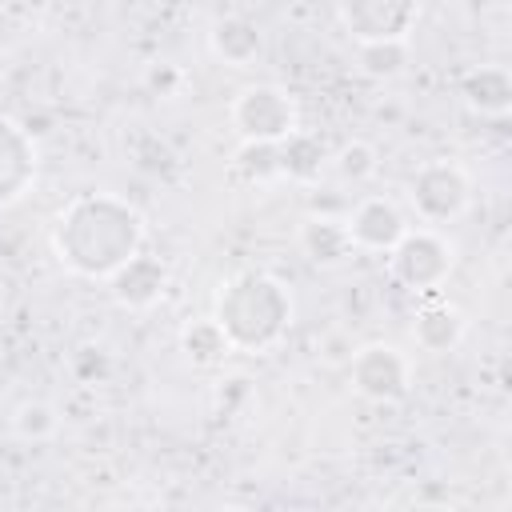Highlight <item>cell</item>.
<instances>
[{
    "label": "cell",
    "mask_w": 512,
    "mask_h": 512,
    "mask_svg": "<svg viewBox=\"0 0 512 512\" xmlns=\"http://www.w3.org/2000/svg\"><path fill=\"white\" fill-rule=\"evenodd\" d=\"M344 224H348L352 248H372V252H388V248H396V240L408 232L400 208H396L392 200H380V196L360 200Z\"/></svg>",
    "instance_id": "cell-8"
},
{
    "label": "cell",
    "mask_w": 512,
    "mask_h": 512,
    "mask_svg": "<svg viewBox=\"0 0 512 512\" xmlns=\"http://www.w3.org/2000/svg\"><path fill=\"white\" fill-rule=\"evenodd\" d=\"M212 52H216L224 64H232V68L252 64L256 52H260V32H256V24L244 20V16H224V20H216V28H212Z\"/></svg>",
    "instance_id": "cell-11"
},
{
    "label": "cell",
    "mask_w": 512,
    "mask_h": 512,
    "mask_svg": "<svg viewBox=\"0 0 512 512\" xmlns=\"http://www.w3.org/2000/svg\"><path fill=\"white\" fill-rule=\"evenodd\" d=\"M352 384L368 400H400L408 392V360L392 344H368L352 356Z\"/></svg>",
    "instance_id": "cell-7"
},
{
    "label": "cell",
    "mask_w": 512,
    "mask_h": 512,
    "mask_svg": "<svg viewBox=\"0 0 512 512\" xmlns=\"http://www.w3.org/2000/svg\"><path fill=\"white\" fill-rule=\"evenodd\" d=\"M236 168L248 176V180H268V176H280V148L268 144V140H248L236 156Z\"/></svg>",
    "instance_id": "cell-18"
},
{
    "label": "cell",
    "mask_w": 512,
    "mask_h": 512,
    "mask_svg": "<svg viewBox=\"0 0 512 512\" xmlns=\"http://www.w3.org/2000/svg\"><path fill=\"white\" fill-rule=\"evenodd\" d=\"M180 344H184V352H188L192 364H216V360H224L228 348H232V340L224 336V328H220L216 320H196V324H188L184 336H180Z\"/></svg>",
    "instance_id": "cell-16"
},
{
    "label": "cell",
    "mask_w": 512,
    "mask_h": 512,
    "mask_svg": "<svg viewBox=\"0 0 512 512\" xmlns=\"http://www.w3.org/2000/svg\"><path fill=\"white\" fill-rule=\"evenodd\" d=\"M232 120L240 128L244 140H284L288 132H296V104L284 88L276 84H252L236 96L232 104Z\"/></svg>",
    "instance_id": "cell-3"
},
{
    "label": "cell",
    "mask_w": 512,
    "mask_h": 512,
    "mask_svg": "<svg viewBox=\"0 0 512 512\" xmlns=\"http://www.w3.org/2000/svg\"><path fill=\"white\" fill-rule=\"evenodd\" d=\"M288 320H292V296L268 272H244L228 280L224 292L216 296V324L224 328L232 348L260 352L280 340Z\"/></svg>",
    "instance_id": "cell-2"
},
{
    "label": "cell",
    "mask_w": 512,
    "mask_h": 512,
    "mask_svg": "<svg viewBox=\"0 0 512 512\" xmlns=\"http://www.w3.org/2000/svg\"><path fill=\"white\" fill-rule=\"evenodd\" d=\"M464 96L484 116H504L512 104V80L504 68H476L464 76Z\"/></svg>",
    "instance_id": "cell-14"
},
{
    "label": "cell",
    "mask_w": 512,
    "mask_h": 512,
    "mask_svg": "<svg viewBox=\"0 0 512 512\" xmlns=\"http://www.w3.org/2000/svg\"><path fill=\"white\" fill-rule=\"evenodd\" d=\"M336 172H340L344 180L360 184V180H368V176L376 172V152H372L364 140H352V144H344V148L336 152Z\"/></svg>",
    "instance_id": "cell-19"
},
{
    "label": "cell",
    "mask_w": 512,
    "mask_h": 512,
    "mask_svg": "<svg viewBox=\"0 0 512 512\" xmlns=\"http://www.w3.org/2000/svg\"><path fill=\"white\" fill-rule=\"evenodd\" d=\"M408 52H404V40H372V44H360V64L368 76H396L404 68Z\"/></svg>",
    "instance_id": "cell-17"
},
{
    "label": "cell",
    "mask_w": 512,
    "mask_h": 512,
    "mask_svg": "<svg viewBox=\"0 0 512 512\" xmlns=\"http://www.w3.org/2000/svg\"><path fill=\"white\" fill-rule=\"evenodd\" d=\"M164 280V264H156L152 256H132L112 272V296L128 308H148L164 292Z\"/></svg>",
    "instance_id": "cell-9"
},
{
    "label": "cell",
    "mask_w": 512,
    "mask_h": 512,
    "mask_svg": "<svg viewBox=\"0 0 512 512\" xmlns=\"http://www.w3.org/2000/svg\"><path fill=\"white\" fill-rule=\"evenodd\" d=\"M140 248V216L112 196H80L56 220V252L80 276H112Z\"/></svg>",
    "instance_id": "cell-1"
},
{
    "label": "cell",
    "mask_w": 512,
    "mask_h": 512,
    "mask_svg": "<svg viewBox=\"0 0 512 512\" xmlns=\"http://www.w3.org/2000/svg\"><path fill=\"white\" fill-rule=\"evenodd\" d=\"M32 164L36 160H32L28 136L16 124L0 120V204L16 200L24 192V184L32 180Z\"/></svg>",
    "instance_id": "cell-10"
},
{
    "label": "cell",
    "mask_w": 512,
    "mask_h": 512,
    "mask_svg": "<svg viewBox=\"0 0 512 512\" xmlns=\"http://www.w3.org/2000/svg\"><path fill=\"white\" fill-rule=\"evenodd\" d=\"M392 260H388V272L412 288V292H432L448 268H452V248L432 232V228H420V232H404L396 240V248H388Z\"/></svg>",
    "instance_id": "cell-4"
},
{
    "label": "cell",
    "mask_w": 512,
    "mask_h": 512,
    "mask_svg": "<svg viewBox=\"0 0 512 512\" xmlns=\"http://www.w3.org/2000/svg\"><path fill=\"white\" fill-rule=\"evenodd\" d=\"M300 244H304L308 260H316V264H340L352 252L348 224L344 220H332V216H312L300 228Z\"/></svg>",
    "instance_id": "cell-12"
},
{
    "label": "cell",
    "mask_w": 512,
    "mask_h": 512,
    "mask_svg": "<svg viewBox=\"0 0 512 512\" xmlns=\"http://www.w3.org/2000/svg\"><path fill=\"white\" fill-rule=\"evenodd\" d=\"M56 428V412L48 408V404H24L20 412H16V432L24 436V440H44L48 432Z\"/></svg>",
    "instance_id": "cell-20"
},
{
    "label": "cell",
    "mask_w": 512,
    "mask_h": 512,
    "mask_svg": "<svg viewBox=\"0 0 512 512\" xmlns=\"http://www.w3.org/2000/svg\"><path fill=\"white\" fill-rule=\"evenodd\" d=\"M280 148V176H296V180H316L320 164H324V148L320 140H312L308 132H288L284 140H276Z\"/></svg>",
    "instance_id": "cell-15"
},
{
    "label": "cell",
    "mask_w": 512,
    "mask_h": 512,
    "mask_svg": "<svg viewBox=\"0 0 512 512\" xmlns=\"http://www.w3.org/2000/svg\"><path fill=\"white\" fill-rule=\"evenodd\" d=\"M416 344L428 348V352H448L460 344L464 336V312L452 308V304H432L416 316Z\"/></svg>",
    "instance_id": "cell-13"
},
{
    "label": "cell",
    "mask_w": 512,
    "mask_h": 512,
    "mask_svg": "<svg viewBox=\"0 0 512 512\" xmlns=\"http://www.w3.org/2000/svg\"><path fill=\"white\" fill-rule=\"evenodd\" d=\"M468 204V176L456 164H428L412 176V208L424 224L456 220Z\"/></svg>",
    "instance_id": "cell-5"
},
{
    "label": "cell",
    "mask_w": 512,
    "mask_h": 512,
    "mask_svg": "<svg viewBox=\"0 0 512 512\" xmlns=\"http://www.w3.org/2000/svg\"><path fill=\"white\" fill-rule=\"evenodd\" d=\"M420 0H340V20L352 28L360 44L372 40H404Z\"/></svg>",
    "instance_id": "cell-6"
}]
</instances>
